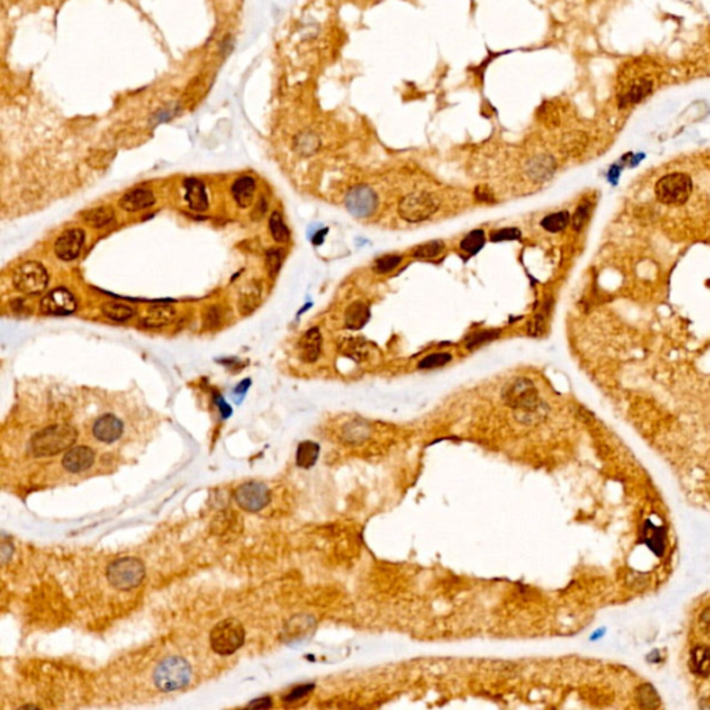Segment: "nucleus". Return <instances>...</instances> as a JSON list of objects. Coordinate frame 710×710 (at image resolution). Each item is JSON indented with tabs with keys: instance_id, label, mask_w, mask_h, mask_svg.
<instances>
[{
	"instance_id": "a18cd8bd",
	"label": "nucleus",
	"mask_w": 710,
	"mask_h": 710,
	"mask_svg": "<svg viewBox=\"0 0 710 710\" xmlns=\"http://www.w3.org/2000/svg\"><path fill=\"white\" fill-rule=\"evenodd\" d=\"M313 688H314L313 685H301V687H296V688H294V689H293V691H291V692H290V694L284 698V701H287V702L298 701L300 698H303V697H305L307 694H310V692L313 691Z\"/></svg>"
},
{
	"instance_id": "f3484780",
	"label": "nucleus",
	"mask_w": 710,
	"mask_h": 710,
	"mask_svg": "<svg viewBox=\"0 0 710 710\" xmlns=\"http://www.w3.org/2000/svg\"><path fill=\"white\" fill-rule=\"evenodd\" d=\"M186 189V202L193 211L203 213L209 209V196L206 192V186L202 180L190 178L185 180Z\"/></svg>"
},
{
	"instance_id": "bb28decb",
	"label": "nucleus",
	"mask_w": 710,
	"mask_h": 710,
	"mask_svg": "<svg viewBox=\"0 0 710 710\" xmlns=\"http://www.w3.org/2000/svg\"><path fill=\"white\" fill-rule=\"evenodd\" d=\"M644 537L645 542L651 547V549L660 557L665 551V530L662 528L652 526L648 522L644 529Z\"/></svg>"
},
{
	"instance_id": "49530a36",
	"label": "nucleus",
	"mask_w": 710,
	"mask_h": 710,
	"mask_svg": "<svg viewBox=\"0 0 710 710\" xmlns=\"http://www.w3.org/2000/svg\"><path fill=\"white\" fill-rule=\"evenodd\" d=\"M699 627L702 629V632L710 637V606L706 607L701 616H699Z\"/></svg>"
},
{
	"instance_id": "09e8293b",
	"label": "nucleus",
	"mask_w": 710,
	"mask_h": 710,
	"mask_svg": "<svg viewBox=\"0 0 710 710\" xmlns=\"http://www.w3.org/2000/svg\"><path fill=\"white\" fill-rule=\"evenodd\" d=\"M218 404H219V408H221V412H222L223 418H228V417L231 415V412H232V411H231V408H229V407L226 405V402H225L223 400H221V398L218 400Z\"/></svg>"
},
{
	"instance_id": "c03bdc74",
	"label": "nucleus",
	"mask_w": 710,
	"mask_h": 710,
	"mask_svg": "<svg viewBox=\"0 0 710 710\" xmlns=\"http://www.w3.org/2000/svg\"><path fill=\"white\" fill-rule=\"evenodd\" d=\"M475 197L477 202L480 203H486V204H490V203H494L496 202V197L494 194L484 186H479L476 187L475 190Z\"/></svg>"
},
{
	"instance_id": "423d86ee",
	"label": "nucleus",
	"mask_w": 710,
	"mask_h": 710,
	"mask_svg": "<svg viewBox=\"0 0 710 710\" xmlns=\"http://www.w3.org/2000/svg\"><path fill=\"white\" fill-rule=\"evenodd\" d=\"M14 287L28 296H36L45 291L49 284L46 268L37 261H25L20 264L13 274Z\"/></svg>"
},
{
	"instance_id": "f704fd0d",
	"label": "nucleus",
	"mask_w": 710,
	"mask_h": 710,
	"mask_svg": "<svg viewBox=\"0 0 710 710\" xmlns=\"http://www.w3.org/2000/svg\"><path fill=\"white\" fill-rule=\"evenodd\" d=\"M593 207H594V206H593L591 200H588V199L583 200V202L577 206L576 211H574L573 216H571V226H573V229H574L576 232H578V231H581V229L584 228V225L587 223V221H588V218H590V215H591Z\"/></svg>"
},
{
	"instance_id": "f03ea898",
	"label": "nucleus",
	"mask_w": 710,
	"mask_h": 710,
	"mask_svg": "<svg viewBox=\"0 0 710 710\" xmlns=\"http://www.w3.org/2000/svg\"><path fill=\"white\" fill-rule=\"evenodd\" d=\"M192 678V668L182 656H170L156 669L153 680L163 692H173L185 688Z\"/></svg>"
},
{
	"instance_id": "9d476101",
	"label": "nucleus",
	"mask_w": 710,
	"mask_h": 710,
	"mask_svg": "<svg viewBox=\"0 0 710 710\" xmlns=\"http://www.w3.org/2000/svg\"><path fill=\"white\" fill-rule=\"evenodd\" d=\"M378 196L366 185H359L349 190L346 196V207L356 218H368L378 209Z\"/></svg>"
},
{
	"instance_id": "5701e85b",
	"label": "nucleus",
	"mask_w": 710,
	"mask_h": 710,
	"mask_svg": "<svg viewBox=\"0 0 710 710\" xmlns=\"http://www.w3.org/2000/svg\"><path fill=\"white\" fill-rule=\"evenodd\" d=\"M369 317H371V313H369L368 305H365L361 301H356L347 308L346 315H344V322L349 329L358 330L366 325Z\"/></svg>"
},
{
	"instance_id": "f257e3e1",
	"label": "nucleus",
	"mask_w": 710,
	"mask_h": 710,
	"mask_svg": "<svg viewBox=\"0 0 710 710\" xmlns=\"http://www.w3.org/2000/svg\"><path fill=\"white\" fill-rule=\"evenodd\" d=\"M76 437V430L70 425H53L36 433L31 440V450L37 458L53 457L72 447Z\"/></svg>"
},
{
	"instance_id": "aec40b11",
	"label": "nucleus",
	"mask_w": 710,
	"mask_h": 710,
	"mask_svg": "<svg viewBox=\"0 0 710 710\" xmlns=\"http://www.w3.org/2000/svg\"><path fill=\"white\" fill-rule=\"evenodd\" d=\"M257 189V182L251 177H240L235 180L232 186V194L239 207L246 209L254 202V193Z\"/></svg>"
},
{
	"instance_id": "0eeeda50",
	"label": "nucleus",
	"mask_w": 710,
	"mask_h": 710,
	"mask_svg": "<svg viewBox=\"0 0 710 710\" xmlns=\"http://www.w3.org/2000/svg\"><path fill=\"white\" fill-rule=\"evenodd\" d=\"M504 398L511 407L528 414H532L540 408L537 389L532 380L526 378H519L511 382L504 390Z\"/></svg>"
},
{
	"instance_id": "6e6552de",
	"label": "nucleus",
	"mask_w": 710,
	"mask_h": 710,
	"mask_svg": "<svg viewBox=\"0 0 710 710\" xmlns=\"http://www.w3.org/2000/svg\"><path fill=\"white\" fill-rule=\"evenodd\" d=\"M438 210L437 199L430 193H412L398 204V214L404 221L422 222Z\"/></svg>"
},
{
	"instance_id": "4be33fe9",
	"label": "nucleus",
	"mask_w": 710,
	"mask_h": 710,
	"mask_svg": "<svg viewBox=\"0 0 710 710\" xmlns=\"http://www.w3.org/2000/svg\"><path fill=\"white\" fill-rule=\"evenodd\" d=\"M554 161L547 156L534 157L528 164V175L532 180H545L554 173Z\"/></svg>"
},
{
	"instance_id": "2f4dec72",
	"label": "nucleus",
	"mask_w": 710,
	"mask_h": 710,
	"mask_svg": "<svg viewBox=\"0 0 710 710\" xmlns=\"http://www.w3.org/2000/svg\"><path fill=\"white\" fill-rule=\"evenodd\" d=\"M446 250V245L443 240H431L424 243L418 248H415L412 251V257L418 260H431L443 254Z\"/></svg>"
},
{
	"instance_id": "37998d69",
	"label": "nucleus",
	"mask_w": 710,
	"mask_h": 710,
	"mask_svg": "<svg viewBox=\"0 0 710 710\" xmlns=\"http://www.w3.org/2000/svg\"><path fill=\"white\" fill-rule=\"evenodd\" d=\"M221 320H222L221 310L216 305L213 307V308H209V311L204 315V325H206V327H209V329L216 327L221 323Z\"/></svg>"
},
{
	"instance_id": "de8ad7c7",
	"label": "nucleus",
	"mask_w": 710,
	"mask_h": 710,
	"mask_svg": "<svg viewBox=\"0 0 710 710\" xmlns=\"http://www.w3.org/2000/svg\"><path fill=\"white\" fill-rule=\"evenodd\" d=\"M248 706L249 708H268V706H271V701H269V698H262V699L251 702Z\"/></svg>"
},
{
	"instance_id": "473e14b6",
	"label": "nucleus",
	"mask_w": 710,
	"mask_h": 710,
	"mask_svg": "<svg viewBox=\"0 0 710 710\" xmlns=\"http://www.w3.org/2000/svg\"><path fill=\"white\" fill-rule=\"evenodd\" d=\"M269 231L272 238L278 243H286L290 240V231L286 226L282 215L278 211H275L269 218Z\"/></svg>"
},
{
	"instance_id": "ddd939ff",
	"label": "nucleus",
	"mask_w": 710,
	"mask_h": 710,
	"mask_svg": "<svg viewBox=\"0 0 710 710\" xmlns=\"http://www.w3.org/2000/svg\"><path fill=\"white\" fill-rule=\"evenodd\" d=\"M93 436L102 441V443H114L117 441L121 436H122V431H124V425L122 422L114 417V415H103L100 417L95 425H93Z\"/></svg>"
},
{
	"instance_id": "2eb2a0df",
	"label": "nucleus",
	"mask_w": 710,
	"mask_h": 710,
	"mask_svg": "<svg viewBox=\"0 0 710 710\" xmlns=\"http://www.w3.org/2000/svg\"><path fill=\"white\" fill-rule=\"evenodd\" d=\"M95 462V453L85 446L74 447L63 458V466L71 473H79L89 469Z\"/></svg>"
},
{
	"instance_id": "a878e982",
	"label": "nucleus",
	"mask_w": 710,
	"mask_h": 710,
	"mask_svg": "<svg viewBox=\"0 0 710 710\" xmlns=\"http://www.w3.org/2000/svg\"><path fill=\"white\" fill-rule=\"evenodd\" d=\"M102 313L108 320H115V322H125V320H131L134 317L135 310L132 307H129L128 304L110 301V303H105L102 305Z\"/></svg>"
},
{
	"instance_id": "7c9ffc66",
	"label": "nucleus",
	"mask_w": 710,
	"mask_h": 710,
	"mask_svg": "<svg viewBox=\"0 0 710 710\" xmlns=\"http://www.w3.org/2000/svg\"><path fill=\"white\" fill-rule=\"evenodd\" d=\"M637 701L644 709H656L660 706V698L655 688L649 684H644L637 689Z\"/></svg>"
},
{
	"instance_id": "dca6fc26",
	"label": "nucleus",
	"mask_w": 710,
	"mask_h": 710,
	"mask_svg": "<svg viewBox=\"0 0 710 710\" xmlns=\"http://www.w3.org/2000/svg\"><path fill=\"white\" fill-rule=\"evenodd\" d=\"M322 350V334L318 327L310 329L300 340L298 353L303 362L314 363L320 358Z\"/></svg>"
},
{
	"instance_id": "cd10ccee",
	"label": "nucleus",
	"mask_w": 710,
	"mask_h": 710,
	"mask_svg": "<svg viewBox=\"0 0 710 710\" xmlns=\"http://www.w3.org/2000/svg\"><path fill=\"white\" fill-rule=\"evenodd\" d=\"M570 222H571V216L568 211H558V213L549 214V215L544 216L541 221V226L551 233H558V232H562L564 229H566Z\"/></svg>"
},
{
	"instance_id": "e433bc0d",
	"label": "nucleus",
	"mask_w": 710,
	"mask_h": 710,
	"mask_svg": "<svg viewBox=\"0 0 710 710\" xmlns=\"http://www.w3.org/2000/svg\"><path fill=\"white\" fill-rule=\"evenodd\" d=\"M453 361V355L450 353H434L422 358L418 363L419 369H434L441 368Z\"/></svg>"
},
{
	"instance_id": "39448f33",
	"label": "nucleus",
	"mask_w": 710,
	"mask_h": 710,
	"mask_svg": "<svg viewBox=\"0 0 710 710\" xmlns=\"http://www.w3.org/2000/svg\"><path fill=\"white\" fill-rule=\"evenodd\" d=\"M692 192V180L687 174L673 173L660 178L655 185L656 199L669 206L684 204Z\"/></svg>"
},
{
	"instance_id": "6ab92c4d",
	"label": "nucleus",
	"mask_w": 710,
	"mask_h": 710,
	"mask_svg": "<svg viewBox=\"0 0 710 710\" xmlns=\"http://www.w3.org/2000/svg\"><path fill=\"white\" fill-rule=\"evenodd\" d=\"M177 313L171 305H157L149 310L146 317L141 320V325L146 329H158L171 325Z\"/></svg>"
},
{
	"instance_id": "7ed1b4c3",
	"label": "nucleus",
	"mask_w": 710,
	"mask_h": 710,
	"mask_svg": "<svg viewBox=\"0 0 710 710\" xmlns=\"http://www.w3.org/2000/svg\"><path fill=\"white\" fill-rule=\"evenodd\" d=\"M146 569L142 561L134 557L120 558L107 568L108 583L120 591H131L142 584Z\"/></svg>"
},
{
	"instance_id": "79ce46f5",
	"label": "nucleus",
	"mask_w": 710,
	"mask_h": 710,
	"mask_svg": "<svg viewBox=\"0 0 710 710\" xmlns=\"http://www.w3.org/2000/svg\"><path fill=\"white\" fill-rule=\"evenodd\" d=\"M545 330V317L544 313L537 314L528 325V333L530 336H541Z\"/></svg>"
},
{
	"instance_id": "4c0bfd02",
	"label": "nucleus",
	"mask_w": 710,
	"mask_h": 710,
	"mask_svg": "<svg viewBox=\"0 0 710 710\" xmlns=\"http://www.w3.org/2000/svg\"><path fill=\"white\" fill-rule=\"evenodd\" d=\"M402 261L401 255H385L375 262V271L378 274H389L394 271Z\"/></svg>"
},
{
	"instance_id": "c85d7f7f",
	"label": "nucleus",
	"mask_w": 710,
	"mask_h": 710,
	"mask_svg": "<svg viewBox=\"0 0 710 710\" xmlns=\"http://www.w3.org/2000/svg\"><path fill=\"white\" fill-rule=\"evenodd\" d=\"M85 222L93 228H103L114 219V210L111 207H98L85 214Z\"/></svg>"
},
{
	"instance_id": "ea45409f",
	"label": "nucleus",
	"mask_w": 710,
	"mask_h": 710,
	"mask_svg": "<svg viewBox=\"0 0 710 710\" xmlns=\"http://www.w3.org/2000/svg\"><path fill=\"white\" fill-rule=\"evenodd\" d=\"M282 251L279 249H271L268 252H267V269H268V274L274 278L278 275L279 269H281V265H282Z\"/></svg>"
},
{
	"instance_id": "393cba45",
	"label": "nucleus",
	"mask_w": 710,
	"mask_h": 710,
	"mask_svg": "<svg viewBox=\"0 0 710 710\" xmlns=\"http://www.w3.org/2000/svg\"><path fill=\"white\" fill-rule=\"evenodd\" d=\"M320 455V446L313 441H303L297 448L296 462L300 467L308 469L315 465Z\"/></svg>"
},
{
	"instance_id": "1a4fd4ad",
	"label": "nucleus",
	"mask_w": 710,
	"mask_h": 710,
	"mask_svg": "<svg viewBox=\"0 0 710 710\" xmlns=\"http://www.w3.org/2000/svg\"><path fill=\"white\" fill-rule=\"evenodd\" d=\"M235 501L248 512H260L271 501V493L264 483L248 482L235 490Z\"/></svg>"
},
{
	"instance_id": "9b49d317",
	"label": "nucleus",
	"mask_w": 710,
	"mask_h": 710,
	"mask_svg": "<svg viewBox=\"0 0 710 710\" xmlns=\"http://www.w3.org/2000/svg\"><path fill=\"white\" fill-rule=\"evenodd\" d=\"M78 307L76 298L67 289H54L40 301V311L46 315H70Z\"/></svg>"
},
{
	"instance_id": "c756f323",
	"label": "nucleus",
	"mask_w": 710,
	"mask_h": 710,
	"mask_svg": "<svg viewBox=\"0 0 710 710\" xmlns=\"http://www.w3.org/2000/svg\"><path fill=\"white\" fill-rule=\"evenodd\" d=\"M484 243H486V233H484V231L475 229V231L469 232L462 239L460 248L466 254H476V252H479L480 250L483 249Z\"/></svg>"
},
{
	"instance_id": "f8f14e48",
	"label": "nucleus",
	"mask_w": 710,
	"mask_h": 710,
	"mask_svg": "<svg viewBox=\"0 0 710 710\" xmlns=\"http://www.w3.org/2000/svg\"><path fill=\"white\" fill-rule=\"evenodd\" d=\"M85 242V233L82 229H70L64 232L54 245L56 255L63 261L75 260Z\"/></svg>"
},
{
	"instance_id": "58836bf2",
	"label": "nucleus",
	"mask_w": 710,
	"mask_h": 710,
	"mask_svg": "<svg viewBox=\"0 0 710 710\" xmlns=\"http://www.w3.org/2000/svg\"><path fill=\"white\" fill-rule=\"evenodd\" d=\"M651 91V83L644 81V82H639L637 85H634L632 88V91H629V93L624 96L623 99V103H637L639 102L642 98H645L648 95V92Z\"/></svg>"
},
{
	"instance_id": "412c9836",
	"label": "nucleus",
	"mask_w": 710,
	"mask_h": 710,
	"mask_svg": "<svg viewBox=\"0 0 710 710\" xmlns=\"http://www.w3.org/2000/svg\"><path fill=\"white\" fill-rule=\"evenodd\" d=\"M689 668L692 673L701 677L710 675V648L699 645L691 651Z\"/></svg>"
},
{
	"instance_id": "c9c22d12",
	"label": "nucleus",
	"mask_w": 710,
	"mask_h": 710,
	"mask_svg": "<svg viewBox=\"0 0 710 710\" xmlns=\"http://www.w3.org/2000/svg\"><path fill=\"white\" fill-rule=\"evenodd\" d=\"M501 332L499 330H494V329H490V330H483V332H479L476 334H473L472 337L467 339L466 342V349L467 350H475L477 347H482L493 340H497L499 337Z\"/></svg>"
},
{
	"instance_id": "72a5a7b5",
	"label": "nucleus",
	"mask_w": 710,
	"mask_h": 710,
	"mask_svg": "<svg viewBox=\"0 0 710 710\" xmlns=\"http://www.w3.org/2000/svg\"><path fill=\"white\" fill-rule=\"evenodd\" d=\"M294 147L296 150L303 154V156H311L314 154L318 147H320V139L317 135L311 134V132H304L301 135H298L296 138V142H294Z\"/></svg>"
},
{
	"instance_id": "20e7f679",
	"label": "nucleus",
	"mask_w": 710,
	"mask_h": 710,
	"mask_svg": "<svg viewBox=\"0 0 710 710\" xmlns=\"http://www.w3.org/2000/svg\"><path fill=\"white\" fill-rule=\"evenodd\" d=\"M246 641V632L240 622L226 619L219 622L210 634V644L214 652L222 656L235 653Z\"/></svg>"
},
{
	"instance_id": "8fccbe9b",
	"label": "nucleus",
	"mask_w": 710,
	"mask_h": 710,
	"mask_svg": "<svg viewBox=\"0 0 710 710\" xmlns=\"http://www.w3.org/2000/svg\"><path fill=\"white\" fill-rule=\"evenodd\" d=\"M249 386L250 379H248V380H243V382H242V383H240V385L235 389V394H239V392H240V395H243V394L248 391V389H249Z\"/></svg>"
},
{
	"instance_id": "a19ab883",
	"label": "nucleus",
	"mask_w": 710,
	"mask_h": 710,
	"mask_svg": "<svg viewBox=\"0 0 710 710\" xmlns=\"http://www.w3.org/2000/svg\"><path fill=\"white\" fill-rule=\"evenodd\" d=\"M520 236H522V232L518 228L511 226V228H501L498 231L491 232L490 239L493 242H505V240L509 242V240H518V239H520Z\"/></svg>"
},
{
	"instance_id": "4468645a",
	"label": "nucleus",
	"mask_w": 710,
	"mask_h": 710,
	"mask_svg": "<svg viewBox=\"0 0 710 710\" xmlns=\"http://www.w3.org/2000/svg\"><path fill=\"white\" fill-rule=\"evenodd\" d=\"M156 203V197L149 189H134L127 192L120 200V207L128 213H138L146 209H150Z\"/></svg>"
},
{
	"instance_id": "a211bd4d",
	"label": "nucleus",
	"mask_w": 710,
	"mask_h": 710,
	"mask_svg": "<svg viewBox=\"0 0 710 710\" xmlns=\"http://www.w3.org/2000/svg\"><path fill=\"white\" fill-rule=\"evenodd\" d=\"M339 350L355 362L368 361L372 354V346L362 337H344L339 344Z\"/></svg>"
},
{
	"instance_id": "b1692460",
	"label": "nucleus",
	"mask_w": 710,
	"mask_h": 710,
	"mask_svg": "<svg viewBox=\"0 0 710 710\" xmlns=\"http://www.w3.org/2000/svg\"><path fill=\"white\" fill-rule=\"evenodd\" d=\"M261 301V290L258 284H249L239 297V310L242 315H249Z\"/></svg>"
}]
</instances>
